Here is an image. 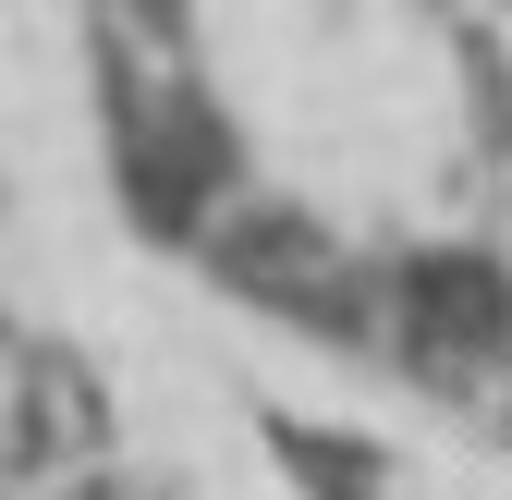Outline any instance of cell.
<instances>
[{"label":"cell","mask_w":512,"mask_h":500,"mask_svg":"<svg viewBox=\"0 0 512 500\" xmlns=\"http://www.w3.org/2000/svg\"><path fill=\"white\" fill-rule=\"evenodd\" d=\"M86 122L232 318L427 379L512 354V0H86Z\"/></svg>","instance_id":"cell-1"}]
</instances>
